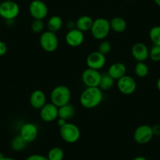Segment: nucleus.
<instances>
[{
	"label": "nucleus",
	"instance_id": "nucleus-1",
	"mask_svg": "<svg viewBox=\"0 0 160 160\" xmlns=\"http://www.w3.org/2000/svg\"><path fill=\"white\" fill-rule=\"evenodd\" d=\"M103 100V92L99 87H87L80 95L81 105L87 109L98 107Z\"/></svg>",
	"mask_w": 160,
	"mask_h": 160
},
{
	"label": "nucleus",
	"instance_id": "nucleus-2",
	"mask_svg": "<svg viewBox=\"0 0 160 160\" xmlns=\"http://www.w3.org/2000/svg\"><path fill=\"white\" fill-rule=\"evenodd\" d=\"M72 93L68 87L64 85H59L55 87L50 93L51 103L58 108L70 103Z\"/></svg>",
	"mask_w": 160,
	"mask_h": 160
},
{
	"label": "nucleus",
	"instance_id": "nucleus-3",
	"mask_svg": "<svg viewBox=\"0 0 160 160\" xmlns=\"http://www.w3.org/2000/svg\"><path fill=\"white\" fill-rule=\"evenodd\" d=\"M110 31V22L108 19L99 18L93 20L90 32L94 38L98 40H104L108 35Z\"/></svg>",
	"mask_w": 160,
	"mask_h": 160
},
{
	"label": "nucleus",
	"instance_id": "nucleus-4",
	"mask_svg": "<svg viewBox=\"0 0 160 160\" xmlns=\"http://www.w3.org/2000/svg\"><path fill=\"white\" fill-rule=\"evenodd\" d=\"M20 13V7L15 1H5L0 3V17L7 21L18 18Z\"/></svg>",
	"mask_w": 160,
	"mask_h": 160
},
{
	"label": "nucleus",
	"instance_id": "nucleus-5",
	"mask_svg": "<svg viewBox=\"0 0 160 160\" xmlns=\"http://www.w3.org/2000/svg\"><path fill=\"white\" fill-rule=\"evenodd\" d=\"M60 135L65 142L73 144L79 140L81 132L75 124L67 122L64 126L60 127Z\"/></svg>",
	"mask_w": 160,
	"mask_h": 160
},
{
	"label": "nucleus",
	"instance_id": "nucleus-6",
	"mask_svg": "<svg viewBox=\"0 0 160 160\" xmlns=\"http://www.w3.org/2000/svg\"><path fill=\"white\" fill-rule=\"evenodd\" d=\"M39 44L43 50L48 53L54 52L59 45V40L56 33L50 31L43 32L39 37Z\"/></svg>",
	"mask_w": 160,
	"mask_h": 160
},
{
	"label": "nucleus",
	"instance_id": "nucleus-7",
	"mask_svg": "<svg viewBox=\"0 0 160 160\" xmlns=\"http://www.w3.org/2000/svg\"><path fill=\"white\" fill-rule=\"evenodd\" d=\"M154 134L152 127L149 125L143 124L136 128L133 133V139L139 144H146L150 142Z\"/></svg>",
	"mask_w": 160,
	"mask_h": 160
},
{
	"label": "nucleus",
	"instance_id": "nucleus-8",
	"mask_svg": "<svg viewBox=\"0 0 160 160\" xmlns=\"http://www.w3.org/2000/svg\"><path fill=\"white\" fill-rule=\"evenodd\" d=\"M29 13L34 19L43 20L48 15V7L42 0H33L28 7Z\"/></svg>",
	"mask_w": 160,
	"mask_h": 160
},
{
	"label": "nucleus",
	"instance_id": "nucleus-9",
	"mask_svg": "<svg viewBox=\"0 0 160 160\" xmlns=\"http://www.w3.org/2000/svg\"><path fill=\"white\" fill-rule=\"evenodd\" d=\"M117 81V87L122 94L131 95L136 91L137 82L133 77L126 75Z\"/></svg>",
	"mask_w": 160,
	"mask_h": 160
},
{
	"label": "nucleus",
	"instance_id": "nucleus-10",
	"mask_svg": "<svg viewBox=\"0 0 160 160\" xmlns=\"http://www.w3.org/2000/svg\"><path fill=\"white\" fill-rule=\"evenodd\" d=\"M101 78V73L98 70L87 68L82 74V81L87 87H98Z\"/></svg>",
	"mask_w": 160,
	"mask_h": 160
},
{
	"label": "nucleus",
	"instance_id": "nucleus-11",
	"mask_svg": "<svg viewBox=\"0 0 160 160\" xmlns=\"http://www.w3.org/2000/svg\"><path fill=\"white\" fill-rule=\"evenodd\" d=\"M39 116L44 122H53L58 118V108L53 103H47L39 110Z\"/></svg>",
	"mask_w": 160,
	"mask_h": 160
},
{
	"label": "nucleus",
	"instance_id": "nucleus-12",
	"mask_svg": "<svg viewBox=\"0 0 160 160\" xmlns=\"http://www.w3.org/2000/svg\"><path fill=\"white\" fill-rule=\"evenodd\" d=\"M106 64V57L99 51L90 53L87 58V64L89 68L100 71Z\"/></svg>",
	"mask_w": 160,
	"mask_h": 160
},
{
	"label": "nucleus",
	"instance_id": "nucleus-13",
	"mask_svg": "<svg viewBox=\"0 0 160 160\" xmlns=\"http://www.w3.org/2000/svg\"><path fill=\"white\" fill-rule=\"evenodd\" d=\"M38 127L32 122H26L23 124L20 130V136L27 143L33 142L38 137Z\"/></svg>",
	"mask_w": 160,
	"mask_h": 160
},
{
	"label": "nucleus",
	"instance_id": "nucleus-14",
	"mask_svg": "<svg viewBox=\"0 0 160 160\" xmlns=\"http://www.w3.org/2000/svg\"><path fill=\"white\" fill-rule=\"evenodd\" d=\"M84 33L77 28L68 30L65 35V42L69 47H78L84 42Z\"/></svg>",
	"mask_w": 160,
	"mask_h": 160
},
{
	"label": "nucleus",
	"instance_id": "nucleus-15",
	"mask_svg": "<svg viewBox=\"0 0 160 160\" xmlns=\"http://www.w3.org/2000/svg\"><path fill=\"white\" fill-rule=\"evenodd\" d=\"M132 56L138 62H144L149 58V50L143 42H136L131 49Z\"/></svg>",
	"mask_w": 160,
	"mask_h": 160
},
{
	"label": "nucleus",
	"instance_id": "nucleus-16",
	"mask_svg": "<svg viewBox=\"0 0 160 160\" xmlns=\"http://www.w3.org/2000/svg\"><path fill=\"white\" fill-rule=\"evenodd\" d=\"M29 102L33 108L40 110L47 104V96L43 91L40 90H34L30 95Z\"/></svg>",
	"mask_w": 160,
	"mask_h": 160
},
{
	"label": "nucleus",
	"instance_id": "nucleus-17",
	"mask_svg": "<svg viewBox=\"0 0 160 160\" xmlns=\"http://www.w3.org/2000/svg\"><path fill=\"white\" fill-rule=\"evenodd\" d=\"M108 74L114 80H118L127 73V67L122 62H115L112 64L108 70Z\"/></svg>",
	"mask_w": 160,
	"mask_h": 160
},
{
	"label": "nucleus",
	"instance_id": "nucleus-18",
	"mask_svg": "<svg viewBox=\"0 0 160 160\" xmlns=\"http://www.w3.org/2000/svg\"><path fill=\"white\" fill-rule=\"evenodd\" d=\"M93 23V20L92 19L91 17L83 15V16L79 17L75 21V28L84 33V32L90 31Z\"/></svg>",
	"mask_w": 160,
	"mask_h": 160
},
{
	"label": "nucleus",
	"instance_id": "nucleus-19",
	"mask_svg": "<svg viewBox=\"0 0 160 160\" xmlns=\"http://www.w3.org/2000/svg\"><path fill=\"white\" fill-rule=\"evenodd\" d=\"M111 30L116 33H122L125 32L127 28V23L124 18L121 17H114L109 21Z\"/></svg>",
	"mask_w": 160,
	"mask_h": 160
},
{
	"label": "nucleus",
	"instance_id": "nucleus-20",
	"mask_svg": "<svg viewBox=\"0 0 160 160\" xmlns=\"http://www.w3.org/2000/svg\"><path fill=\"white\" fill-rule=\"evenodd\" d=\"M75 108L71 103L58 108V118L69 120L75 115Z\"/></svg>",
	"mask_w": 160,
	"mask_h": 160
},
{
	"label": "nucleus",
	"instance_id": "nucleus-21",
	"mask_svg": "<svg viewBox=\"0 0 160 160\" xmlns=\"http://www.w3.org/2000/svg\"><path fill=\"white\" fill-rule=\"evenodd\" d=\"M47 28L48 31L56 33L57 32L61 30L63 26V20L62 18L58 15H53L49 18L47 21Z\"/></svg>",
	"mask_w": 160,
	"mask_h": 160
},
{
	"label": "nucleus",
	"instance_id": "nucleus-22",
	"mask_svg": "<svg viewBox=\"0 0 160 160\" xmlns=\"http://www.w3.org/2000/svg\"><path fill=\"white\" fill-rule=\"evenodd\" d=\"M114 83H115V80L110 76L108 73L101 74V82L99 84V88L101 90H109L113 87Z\"/></svg>",
	"mask_w": 160,
	"mask_h": 160
},
{
	"label": "nucleus",
	"instance_id": "nucleus-23",
	"mask_svg": "<svg viewBox=\"0 0 160 160\" xmlns=\"http://www.w3.org/2000/svg\"><path fill=\"white\" fill-rule=\"evenodd\" d=\"M27 144L28 143L19 134L15 136L12 139L10 145H11L12 149L13 151H15V152H21V151H23L25 148L26 146H27Z\"/></svg>",
	"mask_w": 160,
	"mask_h": 160
},
{
	"label": "nucleus",
	"instance_id": "nucleus-24",
	"mask_svg": "<svg viewBox=\"0 0 160 160\" xmlns=\"http://www.w3.org/2000/svg\"><path fill=\"white\" fill-rule=\"evenodd\" d=\"M64 157V151L59 147H53L49 151L47 158L49 160H63Z\"/></svg>",
	"mask_w": 160,
	"mask_h": 160
},
{
	"label": "nucleus",
	"instance_id": "nucleus-25",
	"mask_svg": "<svg viewBox=\"0 0 160 160\" xmlns=\"http://www.w3.org/2000/svg\"><path fill=\"white\" fill-rule=\"evenodd\" d=\"M149 38L153 45L160 46V26H154L149 31Z\"/></svg>",
	"mask_w": 160,
	"mask_h": 160
},
{
	"label": "nucleus",
	"instance_id": "nucleus-26",
	"mask_svg": "<svg viewBox=\"0 0 160 160\" xmlns=\"http://www.w3.org/2000/svg\"><path fill=\"white\" fill-rule=\"evenodd\" d=\"M134 72L140 78L147 76L149 72L148 66L144 62H138L134 67Z\"/></svg>",
	"mask_w": 160,
	"mask_h": 160
},
{
	"label": "nucleus",
	"instance_id": "nucleus-27",
	"mask_svg": "<svg viewBox=\"0 0 160 160\" xmlns=\"http://www.w3.org/2000/svg\"><path fill=\"white\" fill-rule=\"evenodd\" d=\"M149 58L154 62L160 61V46L153 45L149 50Z\"/></svg>",
	"mask_w": 160,
	"mask_h": 160
},
{
	"label": "nucleus",
	"instance_id": "nucleus-28",
	"mask_svg": "<svg viewBox=\"0 0 160 160\" xmlns=\"http://www.w3.org/2000/svg\"><path fill=\"white\" fill-rule=\"evenodd\" d=\"M44 27H45V24L42 20L34 19L31 24V28L32 32L35 33H42V31L44 30Z\"/></svg>",
	"mask_w": 160,
	"mask_h": 160
},
{
	"label": "nucleus",
	"instance_id": "nucleus-29",
	"mask_svg": "<svg viewBox=\"0 0 160 160\" xmlns=\"http://www.w3.org/2000/svg\"><path fill=\"white\" fill-rule=\"evenodd\" d=\"M111 50H112V44L108 41H102L100 43L99 47H98V51H99L100 53L106 56V55L110 53Z\"/></svg>",
	"mask_w": 160,
	"mask_h": 160
},
{
	"label": "nucleus",
	"instance_id": "nucleus-30",
	"mask_svg": "<svg viewBox=\"0 0 160 160\" xmlns=\"http://www.w3.org/2000/svg\"><path fill=\"white\" fill-rule=\"evenodd\" d=\"M26 160H49L48 158L46 156H43L42 155H37V154H34V155H31L26 158Z\"/></svg>",
	"mask_w": 160,
	"mask_h": 160
},
{
	"label": "nucleus",
	"instance_id": "nucleus-31",
	"mask_svg": "<svg viewBox=\"0 0 160 160\" xmlns=\"http://www.w3.org/2000/svg\"><path fill=\"white\" fill-rule=\"evenodd\" d=\"M7 46L4 42L0 40V57H2L7 53Z\"/></svg>",
	"mask_w": 160,
	"mask_h": 160
},
{
	"label": "nucleus",
	"instance_id": "nucleus-32",
	"mask_svg": "<svg viewBox=\"0 0 160 160\" xmlns=\"http://www.w3.org/2000/svg\"><path fill=\"white\" fill-rule=\"evenodd\" d=\"M152 127L154 136H160V124H155Z\"/></svg>",
	"mask_w": 160,
	"mask_h": 160
},
{
	"label": "nucleus",
	"instance_id": "nucleus-33",
	"mask_svg": "<svg viewBox=\"0 0 160 160\" xmlns=\"http://www.w3.org/2000/svg\"><path fill=\"white\" fill-rule=\"evenodd\" d=\"M57 120H58V125L59 127H63V126H64L68 122L67 120L64 119V118H58Z\"/></svg>",
	"mask_w": 160,
	"mask_h": 160
},
{
	"label": "nucleus",
	"instance_id": "nucleus-34",
	"mask_svg": "<svg viewBox=\"0 0 160 160\" xmlns=\"http://www.w3.org/2000/svg\"><path fill=\"white\" fill-rule=\"evenodd\" d=\"M67 27L68 28V30H72V29L75 28V22L73 21H68L67 23Z\"/></svg>",
	"mask_w": 160,
	"mask_h": 160
},
{
	"label": "nucleus",
	"instance_id": "nucleus-35",
	"mask_svg": "<svg viewBox=\"0 0 160 160\" xmlns=\"http://www.w3.org/2000/svg\"><path fill=\"white\" fill-rule=\"evenodd\" d=\"M156 87H157V89H158V90L160 91V77L158 78V80H157Z\"/></svg>",
	"mask_w": 160,
	"mask_h": 160
},
{
	"label": "nucleus",
	"instance_id": "nucleus-36",
	"mask_svg": "<svg viewBox=\"0 0 160 160\" xmlns=\"http://www.w3.org/2000/svg\"><path fill=\"white\" fill-rule=\"evenodd\" d=\"M133 160H147V158H145L143 156H138L134 158Z\"/></svg>",
	"mask_w": 160,
	"mask_h": 160
},
{
	"label": "nucleus",
	"instance_id": "nucleus-37",
	"mask_svg": "<svg viewBox=\"0 0 160 160\" xmlns=\"http://www.w3.org/2000/svg\"><path fill=\"white\" fill-rule=\"evenodd\" d=\"M153 1L158 7H160V0H153Z\"/></svg>",
	"mask_w": 160,
	"mask_h": 160
},
{
	"label": "nucleus",
	"instance_id": "nucleus-38",
	"mask_svg": "<svg viewBox=\"0 0 160 160\" xmlns=\"http://www.w3.org/2000/svg\"><path fill=\"white\" fill-rule=\"evenodd\" d=\"M2 160H15V159L13 158H10V157H5Z\"/></svg>",
	"mask_w": 160,
	"mask_h": 160
},
{
	"label": "nucleus",
	"instance_id": "nucleus-39",
	"mask_svg": "<svg viewBox=\"0 0 160 160\" xmlns=\"http://www.w3.org/2000/svg\"><path fill=\"white\" fill-rule=\"evenodd\" d=\"M4 158H5V156H4L2 152H0V160H2Z\"/></svg>",
	"mask_w": 160,
	"mask_h": 160
},
{
	"label": "nucleus",
	"instance_id": "nucleus-40",
	"mask_svg": "<svg viewBox=\"0 0 160 160\" xmlns=\"http://www.w3.org/2000/svg\"><path fill=\"white\" fill-rule=\"evenodd\" d=\"M5 1H14V0H5Z\"/></svg>",
	"mask_w": 160,
	"mask_h": 160
},
{
	"label": "nucleus",
	"instance_id": "nucleus-41",
	"mask_svg": "<svg viewBox=\"0 0 160 160\" xmlns=\"http://www.w3.org/2000/svg\"><path fill=\"white\" fill-rule=\"evenodd\" d=\"M126 1H130V0H126Z\"/></svg>",
	"mask_w": 160,
	"mask_h": 160
}]
</instances>
